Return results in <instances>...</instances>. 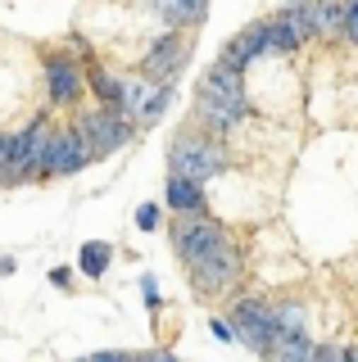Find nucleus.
Masks as SVG:
<instances>
[{
	"instance_id": "nucleus-1",
	"label": "nucleus",
	"mask_w": 358,
	"mask_h": 362,
	"mask_svg": "<svg viewBox=\"0 0 358 362\" xmlns=\"http://www.w3.org/2000/svg\"><path fill=\"white\" fill-rule=\"evenodd\" d=\"M173 249L182 254V263H186V267H195V263H214V258L236 254L231 235L222 231L218 222H209V218H182V222H177V226H173Z\"/></svg>"
},
{
	"instance_id": "nucleus-2",
	"label": "nucleus",
	"mask_w": 358,
	"mask_h": 362,
	"mask_svg": "<svg viewBox=\"0 0 358 362\" xmlns=\"http://www.w3.org/2000/svg\"><path fill=\"white\" fill-rule=\"evenodd\" d=\"M177 177H191V181H209L227 168V154L222 145H214L209 136H177L173 141V154H168Z\"/></svg>"
},
{
	"instance_id": "nucleus-3",
	"label": "nucleus",
	"mask_w": 358,
	"mask_h": 362,
	"mask_svg": "<svg viewBox=\"0 0 358 362\" xmlns=\"http://www.w3.org/2000/svg\"><path fill=\"white\" fill-rule=\"evenodd\" d=\"M73 132L86 141L91 158H96V154H114V150H122V145L132 141V122L122 118V113H114V109H91V113H82Z\"/></svg>"
},
{
	"instance_id": "nucleus-4",
	"label": "nucleus",
	"mask_w": 358,
	"mask_h": 362,
	"mask_svg": "<svg viewBox=\"0 0 358 362\" xmlns=\"http://www.w3.org/2000/svg\"><path fill=\"white\" fill-rule=\"evenodd\" d=\"M231 331L245 349H254V354H267L277 339V326H272V303L263 299H236V308H231Z\"/></svg>"
},
{
	"instance_id": "nucleus-5",
	"label": "nucleus",
	"mask_w": 358,
	"mask_h": 362,
	"mask_svg": "<svg viewBox=\"0 0 358 362\" xmlns=\"http://www.w3.org/2000/svg\"><path fill=\"white\" fill-rule=\"evenodd\" d=\"M91 163V150L77 132H54L46 145V158H41V173L37 177H73Z\"/></svg>"
},
{
	"instance_id": "nucleus-6",
	"label": "nucleus",
	"mask_w": 358,
	"mask_h": 362,
	"mask_svg": "<svg viewBox=\"0 0 358 362\" xmlns=\"http://www.w3.org/2000/svg\"><path fill=\"white\" fill-rule=\"evenodd\" d=\"M186 54H191L186 37H159V41L150 45V54H145V64H141V77H145V82H154V86L173 82V73L186 64Z\"/></svg>"
},
{
	"instance_id": "nucleus-7",
	"label": "nucleus",
	"mask_w": 358,
	"mask_h": 362,
	"mask_svg": "<svg viewBox=\"0 0 358 362\" xmlns=\"http://www.w3.org/2000/svg\"><path fill=\"white\" fill-rule=\"evenodd\" d=\"M46 86L54 105H77L82 100V73L69 54H46Z\"/></svg>"
},
{
	"instance_id": "nucleus-8",
	"label": "nucleus",
	"mask_w": 358,
	"mask_h": 362,
	"mask_svg": "<svg viewBox=\"0 0 358 362\" xmlns=\"http://www.w3.org/2000/svg\"><path fill=\"white\" fill-rule=\"evenodd\" d=\"M195 118H200V127H209V132H231L245 118V105H227V100L214 95V90L200 86L195 90Z\"/></svg>"
},
{
	"instance_id": "nucleus-9",
	"label": "nucleus",
	"mask_w": 358,
	"mask_h": 362,
	"mask_svg": "<svg viewBox=\"0 0 358 362\" xmlns=\"http://www.w3.org/2000/svg\"><path fill=\"white\" fill-rule=\"evenodd\" d=\"M191 272V286L200 294H222L236 281V272H241V249L236 254H227V258H214V263H195V267H186Z\"/></svg>"
},
{
	"instance_id": "nucleus-10",
	"label": "nucleus",
	"mask_w": 358,
	"mask_h": 362,
	"mask_svg": "<svg viewBox=\"0 0 358 362\" xmlns=\"http://www.w3.org/2000/svg\"><path fill=\"white\" fill-rule=\"evenodd\" d=\"M163 199H168V209L173 213H204V186L191 177H168V186H163Z\"/></svg>"
},
{
	"instance_id": "nucleus-11",
	"label": "nucleus",
	"mask_w": 358,
	"mask_h": 362,
	"mask_svg": "<svg viewBox=\"0 0 358 362\" xmlns=\"http://www.w3.org/2000/svg\"><path fill=\"white\" fill-rule=\"evenodd\" d=\"M150 9L177 32V28H191V23L204 18L209 14V0H150Z\"/></svg>"
},
{
	"instance_id": "nucleus-12",
	"label": "nucleus",
	"mask_w": 358,
	"mask_h": 362,
	"mask_svg": "<svg viewBox=\"0 0 358 362\" xmlns=\"http://www.w3.org/2000/svg\"><path fill=\"white\" fill-rule=\"evenodd\" d=\"M200 86H204V90H214L218 100H227V105H245V82H241V68L214 64V73H209Z\"/></svg>"
},
{
	"instance_id": "nucleus-13",
	"label": "nucleus",
	"mask_w": 358,
	"mask_h": 362,
	"mask_svg": "<svg viewBox=\"0 0 358 362\" xmlns=\"http://www.w3.org/2000/svg\"><path fill=\"white\" fill-rule=\"evenodd\" d=\"M263 32H267V54H290L295 45H304V37L295 32V23H290L286 14L263 18Z\"/></svg>"
},
{
	"instance_id": "nucleus-14",
	"label": "nucleus",
	"mask_w": 358,
	"mask_h": 362,
	"mask_svg": "<svg viewBox=\"0 0 358 362\" xmlns=\"http://www.w3.org/2000/svg\"><path fill=\"white\" fill-rule=\"evenodd\" d=\"M263 358L267 362H308L313 358V339L308 335H277Z\"/></svg>"
},
{
	"instance_id": "nucleus-15",
	"label": "nucleus",
	"mask_w": 358,
	"mask_h": 362,
	"mask_svg": "<svg viewBox=\"0 0 358 362\" xmlns=\"http://www.w3.org/2000/svg\"><path fill=\"white\" fill-rule=\"evenodd\" d=\"M86 82H91V90L100 95V105L105 109H122V77H114V73H105V68H86Z\"/></svg>"
},
{
	"instance_id": "nucleus-16",
	"label": "nucleus",
	"mask_w": 358,
	"mask_h": 362,
	"mask_svg": "<svg viewBox=\"0 0 358 362\" xmlns=\"http://www.w3.org/2000/svg\"><path fill=\"white\" fill-rule=\"evenodd\" d=\"M109 258H114V249H109L105 240H86V245H82V258H77V267H82L86 276H105V272H109Z\"/></svg>"
},
{
	"instance_id": "nucleus-17",
	"label": "nucleus",
	"mask_w": 358,
	"mask_h": 362,
	"mask_svg": "<svg viewBox=\"0 0 358 362\" xmlns=\"http://www.w3.org/2000/svg\"><path fill=\"white\" fill-rule=\"evenodd\" d=\"M313 23H318V37L322 32H340V14H345V0H313L308 5Z\"/></svg>"
},
{
	"instance_id": "nucleus-18",
	"label": "nucleus",
	"mask_w": 358,
	"mask_h": 362,
	"mask_svg": "<svg viewBox=\"0 0 358 362\" xmlns=\"http://www.w3.org/2000/svg\"><path fill=\"white\" fill-rule=\"evenodd\" d=\"M272 326H277V335H304V308L299 303H277Z\"/></svg>"
},
{
	"instance_id": "nucleus-19",
	"label": "nucleus",
	"mask_w": 358,
	"mask_h": 362,
	"mask_svg": "<svg viewBox=\"0 0 358 362\" xmlns=\"http://www.w3.org/2000/svg\"><path fill=\"white\" fill-rule=\"evenodd\" d=\"M168 105H173V82H163V86H154V90H150V95H145V105H141V113H137V118H141V122H159Z\"/></svg>"
},
{
	"instance_id": "nucleus-20",
	"label": "nucleus",
	"mask_w": 358,
	"mask_h": 362,
	"mask_svg": "<svg viewBox=\"0 0 358 362\" xmlns=\"http://www.w3.org/2000/svg\"><path fill=\"white\" fill-rule=\"evenodd\" d=\"M335 37H345V41H354V45H358V0H345L340 32H335Z\"/></svg>"
},
{
	"instance_id": "nucleus-21",
	"label": "nucleus",
	"mask_w": 358,
	"mask_h": 362,
	"mask_svg": "<svg viewBox=\"0 0 358 362\" xmlns=\"http://www.w3.org/2000/svg\"><path fill=\"white\" fill-rule=\"evenodd\" d=\"M308 362H350V349H335V344H318Z\"/></svg>"
},
{
	"instance_id": "nucleus-22",
	"label": "nucleus",
	"mask_w": 358,
	"mask_h": 362,
	"mask_svg": "<svg viewBox=\"0 0 358 362\" xmlns=\"http://www.w3.org/2000/svg\"><path fill=\"white\" fill-rule=\"evenodd\" d=\"M137 226H141V231H154V226H159V204H141V209H137Z\"/></svg>"
},
{
	"instance_id": "nucleus-23",
	"label": "nucleus",
	"mask_w": 358,
	"mask_h": 362,
	"mask_svg": "<svg viewBox=\"0 0 358 362\" xmlns=\"http://www.w3.org/2000/svg\"><path fill=\"white\" fill-rule=\"evenodd\" d=\"M141 290H145V303L159 308V286H154V276H141Z\"/></svg>"
},
{
	"instance_id": "nucleus-24",
	"label": "nucleus",
	"mask_w": 358,
	"mask_h": 362,
	"mask_svg": "<svg viewBox=\"0 0 358 362\" xmlns=\"http://www.w3.org/2000/svg\"><path fill=\"white\" fill-rule=\"evenodd\" d=\"M209 326H214V335H218V339H227V344L236 339V331H231V322H209Z\"/></svg>"
},
{
	"instance_id": "nucleus-25",
	"label": "nucleus",
	"mask_w": 358,
	"mask_h": 362,
	"mask_svg": "<svg viewBox=\"0 0 358 362\" xmlns=\"http://www.w3.org/2000/svg\"><path fill=\"white\" fill-rule=\"evenodd\" d=\"M50 281H54V286H69L73 272H69V267H54V272H50Z\"/></svg>"
},
{
	"instance_id": "nucleus-26",
	"label": "nucleus",
	"mask_w": 358,
	"mask_h": 362,
	"mask_svg": "<svg viewBox=\"0 0 358 362\" xmlns=\"http://www.w3.org/2000/svg\"><path fill=\"white\" fill-rule=\"evenodd\" d=\"M91 362H132V358H127V354H114V349H109V354H96Z\"/></svg>"
},
{
	"instance_id": "nucleus-27",
	"label": "nucleus",
	"mask_w": 358,
	"mask_h": 362,
	"mask_svg": "<svg viewBox=\"0 0 358 362\" xmlns=\"http://www.w3.org/2000/svg\"><path fill=\"white\" fill-rule=\"evenodd\" d=\"M132 362H173L168 354H141V358H132Z\"/></svg>"
},
{
	"instance_id": "nucleus-28",
	"label": "nucleus",
	"mask_w": 358,
	"mask_h": 362,
	"mask_svg": "<svg viewBox=\"0 0 358 362\" xmlns=\"http://www.w3.org/2000/svg\"><path fill=\"white\" fill-rule=\"evenodd\" d=\"M299 5H308V0H282V9H299Z\"/></svg>"
},
{
	"instance_id": "nucleus-29",
	"label": "nucleus",
	"mask_w": 358,
	"mask_h": 362,
	"mask_svg": "<svg viewBox=\"0 0 358 362\" xmlns=\"http://www.w3.org/2000/svg\"><path fill=\"white\" fill-rule=\"evenodd\" d=\"M350 362H358V349H350Z\"/></svg>"
},
{
	"instance_id": "nucleus-30",
	"label": "nucleus",
	"mask_w": 358,
	"mask_h": 362,
	"mask_svg": "<svg viewBox=\"0 0 358 362\" xmlns=\"http://www.w3.org/2000/svg\"><path fill=\"white\" fill-rule=\"evenodd\" d=\"M82 362H91V358H82Z\"/></svg>"
}]
</instances>
